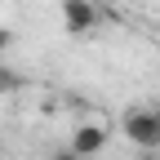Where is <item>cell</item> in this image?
<instances>
[{"mask_svg":"<svg viewBox=\"0 0 160 160\" xmlns=\"http://www.w3.org/2000/svg\"><path fill=\"white\" fill-rule=\"evenodd\" d=\"M49 160H85V156L71 151V147H62V151H49Z\"/></svg>","mask_w":160,"mask_h":160,"instance_id":"cell-5","label":"cell"},{"mask_svg":"<svg viewBox=\"0 0 160 160\" xmlns=\"http://www.w3.org/2000/svg\"><path fill=\"white\" fill-rule=\"evenodd\" d=\"M9 45H13V31H9V27H0V53H5Z\"/></svg>","mask_w":160,"mask_h":160,"instance_id":"cell-6","label":"cell"},{"mask_svg":"<svg viewBox=\"0 0 160 160\" xmlns=\"http://www.w3.org/2000/svg\"><path fill=\"white\" fill-rule=\"evenodd\" d=\"M107 147V129L102 125H80L76 133H71V151H80V156H98V151H102Z\"/></svg>","mask_w":160,"mask_h":160,"instance_id":"cell-3","label":"cell"},{"mask_svg":"<svg viewBox=\"0 0 160 160\" xmlns=\"http://www.w3.org/2000/svg\"><path fill=\"white\" fill-rule=\"evenodd\" d=\"M18 89H22V76L9 71V67H0V93H18Z\"/></svg>","mask_w":160,"mask_h":160,"instance_id":"cell-4","label":"cell"},{"mask_svg":"<svg viewBox=\"0 0 160 160\" xmlns=\"http://www.w3.org/2000/svg\"><path fill=\"white\" fill-rule=\"evenodd\" d=\"M138 160H160V151H142V156H138Z\"/></svg>","mask_w":160,"mask_h":160,"instance_id":"cell-7","label":"cell"},{"mask_svg":"<svg viewBox=\"0 0 160 160\" xmlns=\"http://www.w3.org/2000/svg\"><path fill=\"white\" fill-rule=\"evenodd\" d=\"M93 22H98V5L93 0H62V27L71 36L93 31Z\"/></svg>","mask_w":160,"mask_h":160,"instance_id":"cell-2","label":"cell"},{"mask_svg":"<svg viewBox=\"0 0 160 160\" xmlns=\"http://www.w3.org/2000/svg\"><path fill=\"white\" fill-rule=\"evenodd\" d=\"M125 138L138 151H160V107H133V111H125Z\"/></svg>","mask_w":160,"mask_h":160,"instance_id":"cell-1","label":"cell"}]
</instances>
